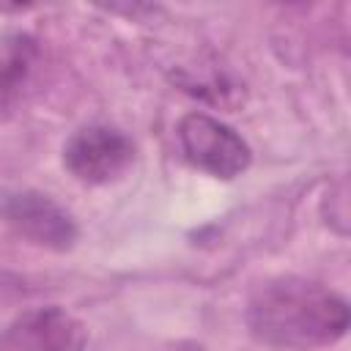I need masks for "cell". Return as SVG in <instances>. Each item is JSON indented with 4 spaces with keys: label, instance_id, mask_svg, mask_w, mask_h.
Segmentation results:
<instances>
[{
    "label": "cell",
    "instance_id": "obj_6",
    "mask_svg": "<svg viewBox=\"0 0 351 351\" xmlns=\"http://www.w3.org/2000/svg\"><path fill=\"white\" fill-rule=\"evenodd\" d=\"M41 63L38 41L25 30L0 33V118H11L27 99Z\"/></svg>",
    "mask_w": 351,
    "mask_h": 351
},
{
    "label": "cell",
    "instance_id": "obj_3",
    "mask_svg": "<svg viewBox=\"0 0 351 351\" xmlns=\"http://www.w3.org/2000/svg\"><path fill=\"white\" fill-rule=\"evenodd\" d=\"M0 222L16 236L55 252L71 250L80 236L71 214L38 189H3Z\"/></svg>",
    "mask_w": 351,
    "mask_h": 351
},
{
    "label": "cell",
    "instance_id": "obj_4",
    "mask_svg": "<svg viewBox=\"0 0 351 351\" xmlns=\"http://www.w3.org/2000/svg\"><path fill=\"white\" fill-rule=\"evenodd\" d=\"M134 162V143L110 123H88L63 145L66 170L90 186L118 181Z\"/></svg>",
    "mask_w": 351,
    "mask_h": 351
},
{
    "label": "cell",
    "instance_id": "obj_5",
    "mask_svg": "<svg viewBox=\"0 0 351 351\" xmlns=\"http://www.w3.org/2000/svg\"><path fill=\"white\" fill-rule=\"evenodd\" d=\"M85 324L58 304L16 315L0 335V351H85Z\"/></svg>",
    "mask_w": 351,
    "mask_h": 351
},
{
    "label": "cell",
    "instance_id": "obj_1",
    "mask_svg": "<svg viewBox=\"0 0 351 351\" xmlns=\"http://www.w3.org/2000/svg\"><path fill=\"white\" fill-rule=\"evenodd\" d=\"M244 321L250 335L263 346L310 351L346 337L348 304L315 280L274 277L252 291Z\"/></svg>",
    "mask_w": 351,
    "mask_h": 351
},
{
    "label": "cell",
    "instance_id": "obj_2",
    "mask_svg": "<svg viewBox=\"0 0 351 351\" xmlns=\"http://www.w3.org/2000/svg\"><path fill=\"white\" fill-rule=\"evenodd\" d=\"M178 143L186 162L214 178H236L252 162L247 140L206 112H186L178 121Z\"/></svg>",
    "mask_w": 351,
    "mask_h": 351
}]
</instances>
